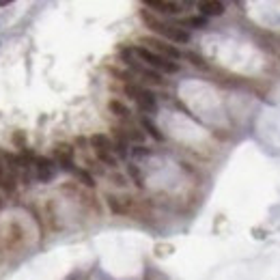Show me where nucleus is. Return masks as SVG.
Masks as SVG:
<instances>
[{
  "instance_id": "nucleus-4",
  "label": "nucleus",
  "mask_w": 280,
  "mask_h": 280,
  "mask_svg": "<svg viewBox=\"0 0 280 280\" xmlns=\"http://www.w3.org/2000/svg\"><path fill=\"white\" fill-rule=\"evenodd\" d=\"M145 43L149 46V50H153V52L166 56V59H170V61L181 59V52H179L177 48H172L168 41H162V39H155V37H147Z\"/></svg>"
},
{
  "instance_id": "nucleus-7",
  "label": "nucleus",
  "mask_w": 280,
  "mask_h": 280,
  "mask_svg": "<svg viewBox=\"0 0 280 280\" xmlns=\"http://www.w3.org/2000/svg\"><path fill=\"white\" fill-rule=\"evenodd\" d=\"M0 188L7 190V192H13L16 190V177L7 170V164H5V153H0Z\"/></svg>"
},
{
  "instance_id": "nucleus-9",
  "label": "nucleus",
  "mask_w": 280,
  "mask_h": 280,
  "mask_svg": "<svg viewBox=\"0 0 280 280\" xmlns=\"http://www.w3.org/2000/svg\"><path fill=\"white\" fill-rule=\"evenodd\" d=\"M147 7L157 9L162 13H179V9H181V5H177V3H160V0H147Z\"/></svg>"
},
{
  "instance_id": "nucleus-3",
  "label": "nucleus",
  "mask_w": 280,
  "mask_h": 280,
  "mask_svg": "<svg viewBox=\"0 0 280 280\" xmlns=\"http://www.w3.org/2000/svg\"><path fill=\"white\" fill-rule=\"evenodd\" d=\"M125 93L129 97H134V102L138 104V108L142 112H153L155 110V97H153L151 91L142 89V86H136V84H127Z\"/></svg>"
},
{
  "instance_id": "nucleus-14",
  "label": "nucleus",
  "mask_w": 280,
  "mask_h": 280,
  "mask_svg": "<svg viewBox=\"0 0 280 280\" xmlns=\"http://www.w3.org/2000/svg\"><path fill=\"white\" fill-rule=\"evenodd\" d=\"M205 24H207V22L203 18H190V20L181 22V26H192V28H203Z\"/></svg>"
},
{
  "instance_id": "nucleus-5",
  "label": "nucleus",
  "mask_w": 280,
  "mask_h": 280,
  "mask_svg": "<svg viewBox=\"0 0 280 280\" xmlns=\"http://www.w3.org/2000/svg\"><path fill=\"white\" fill-rule=\"evenodd\" d=\"M35 168H37V179L39 181H52L54 177V162L48 160V157H39V160H35Z\"/></svg>"
},
{
  "instance_id": "nucleus-2",
  "label": "nucleus",
  "mask_w": 280,
  "mask_h": 280,
  "mask_svg": "<svg viewBox=\"0 0 280 280\" xmlns=\"http://www.w3.org/2000/svg\"><path fill=\"white\" fill-rule=\"evenodd\" d=\"M134 54L138 56L140 61H145L149 67L162 69V71H166V74H175V71L179 69L177 63H172L170 59H166V56L153 52V50H149V48H134Z\"/></svg>"
},
{
  "instance_id": "nucleus-16",
  "label": "nucleus",
  "mask_w": 280,
  "mask_h": 280,
  "mask_svg": "<svg viewBox=\"0 0 280 280\" xmlns=\"http://www.w3.org/2000/svg\"><path fill=\"white\" fill-rule=\"evenodd\" d=\"M13 140H16V145H18V147H22V149H24V142H26V138H24V136H22V134H16V138H13Z\"/></svg>"
},
{
  "instance_id": "nucleus-10",
  "label": "nucleus",
  "mask_w": 280,
  "mask_h": 280,
  "mask_svg": "<svg viewBox=\"0 0 280 280\" xmlns=\"http://www.w3.org/2000/svg\"><path fill=\"white\" fill-rule=\"evenodd\" d=\"M91 145H93V149H95V151H114L112 140L108 138V136H104V134H95V136H93Z\"/></svg>"
},
{
  "instance_id": "nucleus-6",
  "label": "nucleus",
  "mask_w": 280,
  "mask_h": 280,
  "mask_svg": "<svg viewBox=\"0 0 280 280\" xmlns=\"http://www.w3.org/2000/svg\"><path fill=\"white\" fill-rule=\"evenodd\" d=\"M54 155H56V160H59V164H61L65 170H71V168H74V149H71L69 145L56 147Z\"/></svg>"
},
{
  "instance_id": "nucleus-1",
  "label": "nucleus",
  "mask_w": 280,
  "mask_h": 280,
  "mask_svg": "<svg viewBox=\"0 0 280 280\" xmlns=\"http://www.w3.org/2000/svg\"><path fill=\"white\" fill-rule=\"evenodd\" d=\"M142 20H145L155 33H160L162 37H168L170 41H177V43H188L190 41V33L188 31H183V28H179L175 24H164V22L155 20L153 16H149L147 11H142Z\"/></svg>"
},
{
  "instance_id": "nucleus-12",
  "label": "nucleus",
  "mask_w": 280,
  "mask_h": 280,
  "mask_svg": "<svg viewBox=\"0 0 280 280\" xmlns=\"http://www.w3.org/2000/svg\"><path fill=\"white\" fill-rule=\"evenodd\" d=\"M95 153L104 164H108V166H114V164H117V157L112 155V151H95Z\"/></svg>"
},
{
  "instance_id": "nucleus-8",
  "label": "nucleus",
  "mask_w": 280,
  "mask_h": 280,
  "mask_svg": "<svg viewBox=\"0 0 280 280\" xmlns=\"http://www.w3.org/2000/svg\"><path fill=\"white\" fill-rule=\"evenodd\" d=\"M198 11L203 13V16L218 18L224 13V5L218 3V0H203V3H198Z\"/></svg>"
},
{
  "instance_id": "nucleus-15",
  "label": "nucleus",
  "mask_w": 280,
  "mask_h": 280,
  "mask_svg": "<svg viewBox=\"0 0 280 280\" xmlns=\"http://www.w3.org/2000/svg\"><path fill=\"white\" fill-rule=\"evenodd\" d=\"M127 170H129V175L134 177V181H136V185H142V177H140V172H138V168H136V166H127Z\"/></svg>"
},
{
  "instance_id": "nucleus-13",
  "label": "nucleus",
  "mask_w": 280,
  "mask_h": 280,
  "mask_svg": "<svg viewBox=\"0 0 280 280\" xmlns=\"http://www.w3.org/2000/svg\"><path fill=\"white\" fill-rule=\"evenodd\" d=\"M110 110L117 114V117H127L129 110H127V106H123L121 102H110Z\"/></svg>"
},
{
  "instance_id": "nucleus-11",
  "label": "nucleus",
  "mask_w": 280,
  "mask_h": 280,
  "mask_svg": "<svg viewBox=\"0 0 280 280\" xmlns=\"http://www.w3.org/2000/svg\"><path fill=\"white\" fill-rule=\"evenodd\" d=\"M140 123H142V127H145V132L151 136V138H155L157 142L164 140V136L160 134V129H157V127L153 125V121H149L147 117H142V119H140Z\"/></svg>"
}]
</instances>
